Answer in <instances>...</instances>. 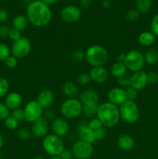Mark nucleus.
<instances>
[{
    "instance_id": "obj_1",
    "label": "nucleus",
    "mask_w": 158,
    "mask_h": 159,
    "mask_svg": "<svg viewBox=\"0 0 158 159\" xmlns=\"http://www.w3.org/2000/svg\"><path fill=\"white\" fill-rule=\"evenodd\" d=\"M26 16L31 25L42 27L50 23L52 19V12L49 6L40 0H34L26 6Z\"/></svg>"
},
{
    "instance_id": "obj_2",
    "label": "nucleus",
    "mask_w": 158,
    "mask_h": 159,
    "mask_svg": "<svg viewBox=\"0 0 158 159\" xmlns=\"http://www.w3.org/2000/svg\"><path fill=\"white\" fill-rule=\"evenodd\" d=\"M97 116L104 127H113L120 120L119 108L110 102H104L99 105Z\"/></svg>"
},
{
    "instance_id": "obj_3",
    "label": "nucleus",
    "mask_w": 158,
    "mask_h": 159,
    "mask_svg": "<svg viewBox=\"0 0 158 159\" xmlns=\"http://www.w3.org/2000/svg\"><path fill=\"white\" fill-rule=\"evenodd\" d=\"M85 53V60L92 67L104 66L108 61V52L106 49L101 45H91Z\"/></svg>"
},
{
    "instance_id": "obj_4",
    "label": "nucleus",
    "mask_w": 158,
    "mask_h": 159,
    "mask_svg": "<svg viewBox=\"0 0 158 159\" xmlns=\"http://www.w3.org/2000/svg\"><path fill=\"white\" fill-rule=\"evenodd\" d=\"M42 146L44 152L50 157L60 156L65 148L62 138L54 134H48L45 138H43Z\"/></svg>"
},
{
    "instance_id": "obj_5",
    "label": "nucleus",
    "mask_w": 158,
    "mask_h": 159,
    "mask_svg": "<svg viewBox=\"0 0 158 159\" xmlns=\"http://www.w3.org/2000/svg\"><path fill=\"white\" fill-rule=\"evenodd\" d=\"M83 105L77 98L67 99L62 102L60 111L64 119L72 120L78 117L82 113Z\"/></svg>"
},
{
    "instance_id": "obj_6",
    "label": "nucleus",
    "mask_w": 158,
    "mask_h": 159,
    "mask_svg": "<svg viewBox=\"0 0 158 159\" xmlns=\"http://www.w3.org/2000/svg\"><path fill=\"white\" fill-rule=\"evenodd\" d=\"M119 108L120 119L127 124L136 123L140 116L139 108L135 101L126 100Z\"/></svg>"
},
{
    "instance_id": "obj_7",
    "label": "nucleus",
    "mask_w": 158,
    "mask_h": 159,
    "mask_svg": "<svg viewBox=\"0 0 158 159\" xmlns=\"http://www.w3.org/2000/svg\"><path fill=\"white\" fill-rule=\"evenodd\" d=\"M127 70L132 72L142 71L145 66V60L143 53L138 50H132L125 54V58L124 61Z\"/></svg>"
},
{
    "instance_id": "obj_8",
    "label": "nucleus",
    "mask_w": 158,
    "mask_h": 159,
    "mask_svg": "<svg viewBox=\"0 0 158 159\" xmlns=\"http://www.w3.org/2000/svg\"><path fill=\"white\" fill-rule=\"evenodd\" d=\"M71 150L74 158L77 159H90L94 153L92 144L79 139L73 143Z\"/></svg>"
},
{
    "instance_id": "obj_9",
    "label": "nucleus",
    "mask_w": 158,
    "mask_h": 159,
    "mask_svg": "<svg viewBox=\"0 0 158 159\" xmlns=\"http://www.w3.org/2000/svg\"><path fill=\"white\" fill-rule=\"evenodd\" d=\"M32 50L31 42L27 37H22L19 40L13 41L11 47V54L17 59L23 58L28 56Z\"/></svg>"
},
{
    "instance_id": "obj_10",
    "label": "nucleus",
    "mask_w": 158,
    "mask_h": 159,
    "mask_svg": "<svg viewBox=\"0 0 158 159\" xmlns=\"http://www.w3.org/2000/svg\"><path fill=\"white\" fill-rule=\"evenodd\" d=\"M23 111L25 114V120L32 124L40 118L43 117V110L36 100L28 102L25 105Z\"/></svg>"
},
{
    "instance_id": "obj_11",
    "label": "nucleus",
    "mask_w": 158,
    "mask_h": 159,
    "mask_svg": "<svg viewBox=\"0 0 158 159\" xmlns=\"http://www.w3.org/2000/svg\"><path fill=\"white\" fill-rule=\"evenodd\" d=\"M60 18L67 23H74L81 17V10L74 5H68L64 6L60 11Z\"/></svg>"
},
{
    "instance_id": "obj_12",
    "label": "nucleus",
    "mask_w": 158,
    "mask_h": 159,
    "mask_svg": "<svg viewBox=\"0 0 158 159\" xmlns=\"http://www.w3.org/2000/svg\"><path fill=\"white\" fill-rule=\"evenodd\" d=\"M77 131L79 140L87 141L90 144H94L96 141L94 130L90 128L87 121L81 120L77 124Z\"/></svg>"
},
{
    "instance_id": "obj_13",
    "label": "nucleus",
    "mask_w": 158,
    "mask_h": 159,
    "mask_svg": "<svg viewBox=\"0 0 158 159\" xmlns=\"http://www.w3.org/2000/svg\"><path fill=\"white\" fill-rule=\"evenodd\" d=\"M31 133L37 138H43L48 134L49 132V123L44 117H41L32 124Z\"/></svg>"
},
{
    "instance_id": "obj_14",
    "label": "nucleus",
    "mask_w": 158,
    "mask_h": 159,
    "mask_svg": "<svg viewBox=\"0 0 158 159\" xmlns=\"http://www.w3.org/2000/svg\"><path fill=\"white\" fill-rule=\"evenodd\" d=\"M51 130L54 134L63 138L69 132V125L64 118H54L51 123Z\"/></svg>"
},
{
    "instance_id": "obj_15",
    "label": "nucleus",
    "mask_w": 158,
    "mask_h": 159,
    "mask_svg": "<svg viewBox=\"0 0 158 159\" xmlns=\"http://www.w3.org/2000/svg\"><path fill=\"white\" fill-rule=\"evenodd\" d=\"M108 101L116 106H121L127 100L125 91L121 87H115L110 89L107 94Z\"/></svg>"
},
{
    "instance_id": "obj_16",
    "label": "nucleus",
    "mask_w": 158,
    "mask_h": 159,
    "mask_svg": "<svg viewBox=\"0 0 158 159\" xmlns=\"http://www.w3.org/2000/svg\"><path fill=\"white\" fill-rule=\"evenodd\" d=\"M148 83L147 73L143 70L133 72L131 75V86L137 91L145 89Z\"/></svg>"
},
{
    "instance_id": "obj_17",
    "label": "nucleus",
    "mask_w": 158,
    "mask_h": 159,
    "mask_svg": "<svg viewBox=\"0 0 158 159\" xmlns=\"http://www.w3.org/2000/svg\"><path fill=\"white\" fill-rule=\"evenodd\" d=\"M36 101L42 107L43 110H46L51 107L54 101V94L50 89H43L39 93Z\"/></svg>"
},
{
    "instance_id": "obj_18",
    "label": "nucleus",
    "mask_w": 158,
    "mask_h": 159,
    "mask_svg": "<svg viewBox=\"0 0 158 159\" xmlns=\"http://www.w3.org/2000/svg\"><path fill=\"white\" fill-rule=\"evenodd\" d=\"M91 80L97 84H102L106 82L108 78V71L104 66L92 67L89 71Z\"/></svg>"
},
{
    "instance_id": "obj_19",
    "label": "nucleus",
    "mask_w": 158,
    "mask_h": 159,
    "mask_svg": "<svg viewBox=\"0 0 158 159\" xmlns=\"http://www.w3.org/2000/svg\"><path fill=\"white\" fill-rule=\"evenodd\" d=\"M99 99V96L95 90L92 89H87L81 93L79 100L82 105H91V104H98Z\"/></svg>"
},
{
    "instance_id": "obj_20",
    "label": "nucleus",
    "mask_w": 158,
    "mask_h": 159,
    "mask_svg": "<svg viewBox=\"0 0 158 159\" xmlns=\"http://www.w3.org/2000/svg\"><path fill=\"white\" fill-rule=\"evenodd\" d=\"M22 103H23V97L17 92L8 93L5 99V104L11 110L20 108Z\"/></svg>"
},
{
    "instance_id": "obj_21",
    "label": "nucleus",
    "mask_w": 158,
    "mask_h": 159,
    "mask_svg": "<svg viewBox=\"0 0 158 159\" xmlns=\"http://www.w3.org/2000/svg\"><path fill=\"white\" fill-rule=\"evenodd\" d=\"M118 147L124 152H130L136 145L135 139L129 134H122L118 138Z\"/></svg>"
},
{
    "instance_id": "obj_22",
    "label": "nucleus",
    "mask_w": 158,
    "mask_h": 159,
    "mask_svg": "<svg viewBox=\"0 0 158 159\" xmlns=\"http://www.w3.org/2000/svg\"><path fill=\"white\" fill-rule=\"evenodd\" d=\"M62 93L68 99L76 98L78 95V87L74 82H67L62 86Z\"/></svg>"
},
{
    "instance_id": "obj_23",
    "label": "nucleus",
    "mask_w": 158,
    "mask_h": 159,
    "mask_svg": "<svg viewBox=\"0 0 158 159\" xmlns=\"http://www.w3.org/2000/svg\"><path fill=\"white\" fill-rule=\"evenodd\" d=\"M156 36L151 31H143L138 37V42L143 47H150L154 44Z\"/></svg>"
},
{
    "instance_id": "obj_24",
    "label": "nucleus",
    "mask_w": 158,
    "mask_h": 159,
    "mask_svg": "<svg viewBox=\"0 0 158 159\" xmlns=\"http://www.w3.org/2000/svg\"><path fill=\"white\" fill-rule=\"evenodd\" d=\"M12 24L13 29H15L22 32V31L25 30L26 29L28 24H29V21H28L26 16L18 15L14 17L13 20H12Z\"/></svg>"
},
{
    "instance_id": "obj_25",
    "label": "nucleus",
    "mask_w": 158,
    "mask_h": 159,
    "mask_svg": "<svg viewBox=\"0 0 158 159\" xmlns=\"http://www.w3.org/2000/svg\"><path fill=\"white\" fill-rule=\"evenodd\" d=\"M111 75L113 77L118 78L121 77V76L124 75L127 73V68L125 67V64L122 62H116L113 64L111 67Z\"/></svg>"
},
{
    "instance_id": "obj_26",
    "label": "nucleus",
    "mask_w": 158,
    "mask_h": 159,
    "mask_svg": "<svg viewBox=\"0 0 158 159\" xmlns=\"http://www.w3.org/2000/svg\"><path fill=\"white\" fill-rule=\"evenodd\" d=\"M152 0H136V9L140 14L147 13L151 9Z\"/></svg>"
},
{
    "instance_id": "obj_27",
    "label": "nucleus",
    "mask_w": 158,
    "mask_h": 159,
    "mask_svg": "<svg viewBox=\"0 0 158 159\" xmlns=\"http://www.w3.org/2000/svg\"><path fill=\"white\" fill-rule=\"evenodd\" d=\"M143 55L145 63L147 65H153L158 62V51L153 48L147 50Z\"/></svg>"
},
{
    "instance_id": "obj_28",
    "label": "nucleus",
    "mask_w": 158,
    "mask_h": 159,
    "mask_svg": "<svg viewBox=\"0 0 158 159\" xmlns=\"http://www.w3.org/2000/svg\"><path fill=\"white\" fill-rule=\"evenodd\" d=\"M98 104H91V105H85L83 106L82 109V113L87 117H95L97 116L98 112Z\"/></svg>"
},
{
    "instance_id": "obj_29",
    "label": "nucleus",
    "mask_w": 158,
    "mask_h": 159,
    "mask_svg": "<svg viewBox=\"0 0 158 159\" xmlns=\"http://www.w3.org/2000/svg\"><path fill=\"white\" fill-rule=\"evenodd\" d=\"M9 90V81L6 78L0 77V98L7 96Z\"/></svg>"
},
{
    "instance_id": "obj_30",
    "label": "nucleus",
    "mask_w": 158,
    "mask_h": 159,
    "mask_svg": "<svg viewBox=\"0 0 158 159\" xmlns=\"http://www.w3.org/2000/svg\"><path fill=\"white\" fill-rule=\"evenodd\" d=\"M117 82L121 88L124 89L129 88V87L131 86V75H129L126 73L124 75L118 78Z\"/></svg>"
},
{
    "instance_id": "obj_31",
    "label": "nucleus",
    "mask_w": 158,
    "mask_h": 159,
    "mask_svg": "<svg viewBox=\"0 0 158 159\" xmlns=\"http://www.w3.org/2000/svg\"><path fill=\"white\" fill-rule=\"evenodd\" d=\"M17 136L23 141H27L32 138L33 135L31 133V130L26 128V127H21L17 131Z\"/></svg>"
},
{
    "instance_id": "obj_32",
    "label": "nucleus",
    "mask_w": 158,
    "mask_h": 159,
    "mask_svg": "<svg viewBox=\"0 0 158 159\" xmlns=\"http://www.w3.org/2000/svg\"><path fill=\"white\" fill-rule=\"evenodd\" d=\"M11 55V49L6 44L0 43V61H5Z\"/></svg>"
},
{
    "instance_id": "obj_33",
    "label": "nucleus",
    "mask_w": 158,
    "mask_h": 159,
    "mask_svg": "<svg viewBox=\"0 0 158 159\" xmlns=\"http://www.w3.org/2000/svg\"><path fill=\"white\" fill-rule=\"evenodd\" d=\"M71 57L74 63H81L85 59V53L81 50H76L71 54Z\"/></svg>"
},
{
    "instance_id": "obj_34",
    "label": "nucleus",
    "mask_w": 158,
    "mask_h": 159,
    "mask_svg": "<svg viewBox=\"0 0 158 159\" xmlns=\"http://www.w3.org/2000/svg\"><path fill=\"white\" fill-rule=\"evenodd\" d=\"M4 122H5V126H6L9 130H15V129L19 127V123H20L19 121H17L13 116H11V115L9 116V117H7L6 120H5Z\"/></svg>"
},
{
    "instance_id": "obj_35",
    "label": "nucleus",
    "mask_w": 158,
    "mask_h": 159,
    "mask_svg": "<svg viewBox=\"0 0 158 159\" xmlns=\"http://www.w3.org/2000/svg\"><path fill=\"white\" fill-rule=\"evenodd\" d=\"M77 83L79 84L81 86H85V85H88V84L91 82V78L88 73L83 72L81 73L78 76H77Z\"/></svg>"
},
{
    "instance_id": "obj_36",
    "label": "nucleus",
    "mask_w": 158,
    "mask_h": 159,
    "mask_svg": "<svg viewBox=\"0 0 158 159\" xmlns=\"http://www.w3.org/2000/svg\"><path fill=\"white\" fill-rule=\"evenodd\" d=\"M139 16L140 13L136 9H130L125 13V18L130 22H136V20H139Z\"/></svg>"
},
{
    "instance_id": "obj_37",
    "label": "nucleus",
    "mask_w": 158,
    "mask_h": 159,
    "mask_svg": "<svg viewBox=\"0 0 158 159\" xmlns=\"http://www.w3.org/2000/svg\"><path fill=\"white\" fill-rule=\"evenodd\" d=\"M11 116H13L17 121H19V122H23V121L25 120V114L24 111H23V109L18 108L15 109V110H12Z\"/></svg>"
},
{
    "instance_id": "obj_38",
    "label": "nucleus",
    "mask_w": 158,
    "mask_h": 159,
    "mask_svg": "<svg viewBox=\"0 0 158 159\" xmlns=\"http://www.w3.org/2000/svg\"><path fill=\"white\" fill-rule=\"evenodd\" d=\"M150 30L156 37H158V13L155 14L152 18L150 22Z\"/></svg>"
},
{
    "instance_id": "obj_39",
    "label": "nucleus",
    "mask_w": 158,
    "mask_h": 159,
    "mask_svg": "<svg viewBox=\"0 0 158 159\" xmlns=\"http://www.w3.org/2000/svg\"><path fill=\"white\" fill-rule=\"evenodd\" d=\"M9 109L3 102H0V120H5L7 117L10 116Z\"/></svg>"
},
{
    "instance_id": "obj_40",
    "label": "nucleus",
    "mask_w": 158,
    "mask_h": 159,
    "mask_svg": "<svg viewBox=\"0 0 158 159\" xmlns=\"http://www.w3.org/2000/svg\"><path fill=\"white\" fill-rule=\"evenodd\" d=\"M88 126H89L90 128L92 130H94V131L103 127L102 122L99 120V119L97 116L91 118V119L90 120V121H88Z\"/></svg>"
},
{
    "instance_id": "obj_41",
    "label": "nucleus",
    "mask_w": 158,
    "mask_h": 159,
    "mask_svg": "<svg viewBox=\"0 0 158 159\" xmlns=\"http://www.w3.org/2000/svg\"><path fill=\"white\" fill-rule=\"evenodd\" d=\"M125 96H126L127 100L130 101H134L136 98L137 97V90L135 89L132 86L129 87V88L125 89Z\"/></svg>"
},
{
    "instance_id": "obj_42",
    "label": "nucleus",
    "mask_w": 158,
    "mask_h": 159,
    "mask_svg": "<svg viewBox=\"0 0 158 159\" xmlns=\"http://www.w3.org/2000/svg\"><path fill=\"white\" fill-rule=\"evenodd\" d=\"M11 28L7 24H1L0 25V37L1 38H7L9 36Z\"/></svg>"
},
{
    "instance_id": "obj_43",
    "label": "nucleus",
    "mask_w": 158,
    "mask_h": 159,
    "mask_svg": "<svg viewBox=\"0 0 158 159\" xmlns=\"http://www.w3.org/2000/svg\"><path fill=\"white\" fill-rule=\"evenodd\" d=\"M5 63H6V65L8 68H14L18 65V59L14 57V56L10 55L6 58V60L5 61Z\"/></svg>"
},
{
    "instance_id": "obj_44",
    "label": "nucleus",
    "mask_w": 158,
    "mask_h": 159,
    "mask_svg": "<svg viewBox=\"0 0 158 159\" xmlns=\"http://www.w3.org/2000/svg\"><path fill=\"white\" fill-rule=\"evenodd\" d=\"M94 137H95V140L96 141H101V140L104 139L105 138L107 134L106 130L104 127H101V128L98 129V130H94Z\"/></svg>"
},
{
    "instance_id": "obj_45",
    "label": "nucleus",
    "mask_w": 158,
    "mask_h": 159,
    "mask_svg": "<svg viewBox=\"0 0 158 159\" xmlns=\"http://www.w3.org/2000/svg\"><path fill=\"white\" fill-rule=\"evenodd\" d=\"M148 82L151 84H155L158 82V73L155 71H150L147 73Z\"/></svg>"
},
{
    "instance_id": "obj_46",
    "label": "nucleus",
    "mask_w": 158,
    "mask_h": 159,
    "mask_svg": "<svg viewBox=\"0 0 158 159\" xmlns=\"http://www.w3.org/2000/svg\"><path fill=\"white\" fill-rule=\"evenodd\" d=\"M9 37L12 40V41H15V40H19V39L22 37L21 32L17 30L12 28L10 30V33H9Z\"/></svg>"
},
{
    "instance_id": "obj_47",
    "label": "nucleus",
    "mask_w": 158,
    "mask_h": 159,
    "mask_svg": "<svg viewBox=\"0 0 158 159\" xmlns=\"http://www.w3.org/2000/svg\"><path fill=\"white\" fill-rule=\"evenodd\" d=\"M9 19V13H8L7 10L2 8H0V23L1 24H4L6 23Z\"/></svg>"
},
{
    "instance_id": "obj_48",
    "label": "nucleus",
    "mask_w": 158,
    "mask_h": 159,
    "mask_svg": "<svg viewBox=\"0 0 158 159\" xmlns=\"http://www.w3.org/2000/svg\"><path fill=\"white\" fill-rule=\"evenodd\" d=\"M60 157L62 159H73L74 158V155H73L72 152L70 149H66L64 148V150L62 152V153L60 154Z\"/></svg>"
},
{
    "instance_id": "obj_49",
    "label": "nucleus",
    "mask_w": 158,
    "mask_h": 159,
    "mask_svg": "<svg viewBox=\"0 0 158 159\" xmlns=\"http://www.w3.org/2000/svg\"><path fill=\"white\" fill-rule=\"evenodd\" d=\"M45 119L46 120H54V113L52 110H50V109H46V112L44 113Z\"/></svg>"
},
{
    "instance_id": "obj_50",
    "label": "nucleus",
    "mask_w": 158,
    "mask_h": 159,
    "mask_svg": "<svg viewBox=\"0 0 158 159\" xmlns=\"http://www.w3.org/2000/svg\"><path fill=\"white\" fill-rule=\"evenodd\" d=\"M80 4L85 9H88L92 4V0H80Z\"/></svg>"
},
{
    "instance_id": "obj_51",
    "label": "nucleus",
    "mask_w": 158,
    "mask_h": 159,
    "mask_svg": "<svg viewBox=\"0 0 158 159\" xmlns=\"http://www.w3.org/2000/svg\"><path fill=\"white\" fill-rule=\"evenodd\" d=\"M40 1L43 2V3L46 4L47 6H50V5H54L57 3L60 0H40Z\"/></svg>"
},
{
    "instance_id": "obj_52",
    "label": "nucleus",
    "mask_w": 158,
    "mask_h": 159,
    "mask_svg": "<svg viewBox=\"0 0 158 159\" xmlns=\"http://www.w3.org/2000/svg\"><path fill=\"white\" fill-rule=\"evenodd\" d=\"M111 6V2H110V0H103L102 2V6L105 9H108Z\"/></svg>"
},
{
    "instance_id": "obj_53",
    "label": "nucleus",
    "mask_w": 158,
    "mask_h": 159,
    "mask_svg": "<svg viewBox=\"0 0 158 159\" xmlns=\"http://www.w3.org/2000/svg\"><path fill=\"white\" fill-rule=\"evenodd\" d=\"M125 54H119V55H118V61L119 62H122V63H124V61H125Z\"/></svg>"
},
{
    "instance_id": "obj_54",
    "label": "nucleus",
    "mask_w": 158,
    "mask_h": 159,
    "mask_svg": "<svg viewBox=\"0 0 158 159\" xmlns=\"http://www.w3.org/2000/svg\"><path fill=\"white\" fill-rule=\"evenodd\" d=\"M4 145V138H3L2 135L0 134V151H1L2 148Z\"/></svg>"
},
{
    "instance_id": "obj_55",
    "label": "nucleus",
    "mask_w": 158,
    "mask_h": 159,
    "mask_svg": "<svg viewBox=\"0 0 158 159\" xmlns=\"http://www.w3.org/2000/svg\"><path fill=\"white\" fill-rule=\"evenodd\" d=\"M49 159H62L60 156H56V157H50Z\"/></svg>"
},
{
    "instance_id": "obj_56",
    "label": "nucleus",
    "mask_w": 158,
    "mask_h": 159,
    "mask_svg": "<svg viewBox=\"0 0 158 159\" xmlns=\"http://www.w3.org/2000/svg\"><path fill=\"white\" fill-rule=\"evenodd\" d=\"M33 159H45L43 157H41V156H37L35 157V158H33Z\"/></svg>"
},
{
    "instance_id": "obj_57",
    "label": "nucleus",
    "mask_w": 158,
    "mask_h": 159,
    "mask_svg": "<svg viewBox=\"0 0 158 159\" xmlns=\"http://www.w3.org/2000/svg\"><path fill=\"white\" fill-rule=\"evenodd\" d=\"M2 152L0 151V159H2Z\"/></svg>"
},
{
    "instance_id": "obj_58",
    "label": "nucleus",
    "mask_w": 158,
    "mask_h": 159,
    "mask_svg": "<svg viewBox=\"0 0 158 159\" xmlns=\"http://www.w3.org/2000/svg\"><path fill=\"white\" fill-rule=\"evenodd\" d=\"M0 1H1V0H0Z\"/></svg>"
}]
</instances>
